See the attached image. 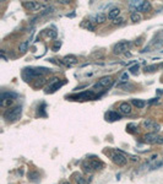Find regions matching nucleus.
I'll list each match as a JSON object with an SVG mask.
<instances>
[{"label": "nucleus", "mask_w": 163, "mask_h": 184, "mask_svg": "<svg viewBox=\"0 0 163 184\" xmlns=\"http://www.w3.org/2000/svg\"><path fill=\"white\" fill-rule=\"evenodd\" d=\"M119 15H120L119 7H113V9H110L109 12H108V19L109 20H115V19H118Z\"/></svg>", "instance_id": "obj_15"}, {"label": "nucleus", "mask_w": 163, "mask_h": 184, "mask_svg": "<svg viewBox=\"0 0 163 184\" xmlns=\"http://www.w3.org/2000/svg\"><path fill=\"white\" fill-rule=\"evenodd\" d=\"M14 98H15V95L14 93H1V97H0V106L1 107H9L14 102Z\"/></svg>", "instance_id": "obj_7"}, {"label": "nucleus", "mask_w": 163, "mask_h": 184, "mask_svg": "<svg viewBox=\"0 0 163 184\" xmlns=\"http://www.w3.org/2000/svg\"><path fill=\"white\" fill-rule=\"evenodd\" d=\"M138 68H140V66H138V64H136V65L131 66V68H130L129 70H130V72H131V74H136V72L138 71Z\"/></svg>", "instance_id": "obj_24"}, {"label": "nucleus", "mask_w": 163, "mask_h": 184, "mask_svg": "<svg viewBox=\"0 0 163 184\" xmlns=\"http://www.w3.org/2000/svg\"><path fill=\"white\" fill-rule=\"evenodd\" d=\"M63 184H71V183H69V182H64Z\"/></svg>", "instance_id": "obj_28"}, {"label": "nucleus", "mask_w": 163, "mask_h": 184, "mask_svg": "<svg viewBox=\"0 0 163 184\" xmlns=\"http://www.w3.org/2000/svg\"><path fill=\"white\" fill-rule=\"evenodd\" d=\"M63 63L69 65V66H71V65H74V64L77 63V58L75 55H66V57H64Z\"/></svg>", "instance_id": "obj_14"}, {"label": "nucleus", "mask_w": 163, "mask_h": 184, "mask_svg": "<svg viewBox=\"0 0 163 184\" xmlns=\"http://www.w3.org/2000/svg\"><path fill=\"white\" fill-rule=\"evenodd\" d=\"M129 80V74L128 72H124L123 75H121V78H120V82L123 83V82H128Z\"/></svg>", "instance_id": "obj_23"}, {"label": "nucleus", "mask_w": 163, "mask_h": 184, "mask_svg": "<svg viewBox=\"0 0 163 184\" xmlns=\"http://www.w3.org/2000/svg\"><path fill=\"white\" fill-rule=\"evenodd\" d=\"M156 144H158V145H162V144H163V135H161V136H158V138H157Z\"/></svg>", "instance_id": "obj_27"}, {"label": "nucleus", "mask_w": 163, "mask_h": 184, "mask_svg": "<svg viewBox=\"0 0 163 184\" xmlns=\"http://www.w3.org/2000/svg\"><path fill=\"white\" fill-rule=\"evenodd\" d=\"M97 97V95L94 93L93 91H86V92H82L80 95H75V96H70V98H75L76 101H89V99H94Z\"/></svg>", "instance_id": "obj_6"}, {"label": "nucleus", "mask_w": 163, "mask_h": 184, "mask_svg": "<svg viewBox=\"0 0 163 184\" xmlns=\"http://www.w3.org/2000/svg\"><path fill=\"white\" fill-rule=\"evenodd\" d=\"M123 22H124V19L123 17H118V19H115V20L113 21L114 25H120V23H123Z\"/></svg>", "instance_id": "obj_26"}, {"label": "nucleus", "mask_w": 163, "mask_h": 184, "mask_svg": "<svg viewBox=\"0 0 163 184\" xmlns=\"http://www.w3.org/2000/svg\"><path fill=\"white\" fill-rule=\"evenodd\" d=\"M64 85V82H59L58 81V79L55 80V83H50L49 86H48V92H54L55 90H58L60 86H63Z\"/></svg>", "instance_id": "obj_16"}, {"label": "nucleus", "mask_w": 163, "mask_h": 184, "mask_svg": "<svg viewBox=\"0 0 163 184\" xmlns=\"http://www.w3.org/2000/svg\"><path fill=\"white\" fill-rule=\"evenodd\" d=\"M129 6L131 7V9L135 10V12H138V11H142V12H146L151 9V4L149 1H145V0H133V1H130Z\"/></svg>", "instance_id": "obj_3"}, {"label": "nucleus", "mask_w": 163, "mask_h": 184, "mask_svg": "<svg viewBox=\"0 0 163 184\" xmlns=\"http://www.w3.org/2000/svg\"><path fill=\"white\" fill-rule=\"evenodd\" d=\"M28 44H30V41L22 42V43L20 44V47H19V51H20L21 53H25V52L27 51V48H28Z\"/></svg>", "instance_id": "obj_21"}, {"label": "nucleus", "mask_w": 163, "mask_h": 184, "mask_svg": "<svg viewBox=\"0 0 163 184\" xmlns=\"http://www.w3.org/2000/svg\"><path fill=\"white\" fill-rule=\"evenodd\" d=\"M25 72H28L32 76H38V75H43V74L48 72V70L44 68H37V69H26Z\"/></svg>", "instance_id": "obj_13"}, {"label": "nucleus", "mask_w": 163, "mask_h": 184, "mask_svg": "<svg viewBox=\"0 0 163 184\" xmlns=\"http://www.w3.org/2000/svg\"><path fill=\"white\" fill-rule=\"evenodd\" d=\"M113 82H114V80H113L112 76H103L94 85V90H97V88H108V87H110L113 85Z\"/></svg>", "instance_id": "obj_5"}, {"label": "nucleus", "mask_w": 163, "mask_h": 184, "mask_svg": "<svg viewBox=\"0 0 163 184\" xmlns=\"http://www.w3.org/2000/svg\"><path fill=\"white\" fill-rule=\"evenodd\" d=\"M82 167L86 172H92V171L101 170L103 167V163L101 161H97V160H89V161H85L82 163Z\"/></svg>", "instance_id": "obj_4"}, {"label": "nucleus", "mask_w": 163, "mask_h": 184, "mask_svg": "<svg viewBox=\"0 0 163 184\" xmlns=\"http://www.w3.org/2000/svg\"><path fill=\"white\" fill-rule=\"evenodd\" d=\"M157 138H158V135L156 133H149L144 136V140H145V143H147V144H156Z\"/></svg>", "instance_id": "obj_12"}, {"label": "nucleus", "mask_w": 163, "mask_h": 184, "mask_svg": "<svg viewBox=\"0 0 163 184\" xmlns=\"http://www.w3.org/2000/svg\"><path fill=\"white\" fill-rule=\"evenodd\" d=\"M28 177H30L31 179H36V178L39 177V174H38L37 172H31V173H28Z\"/></svg>", "instance_id": "obj_25"}, {"label": "nucleus", "mask_w": 163, "mask_h": 184, "mask_svg": "<svg viewBox=\"0 0 163 184\" xmlns=\"http://www.w3.org/2000/svg\"><path fill=\"white\" fill-rule=\"evenodd\" d=\"M130 19H131L133 22H138V21H141V15L138 14V12H133L131 15H130Z\"/></svg>", "instance_id": "obj_22"}, {"label": "nucleus", "mask_w": 163, "mask_h": 184, "mask_svg": "<svg viewBox=\"0 0 163 184\" xmlns=\"http://www.w3.org/2000/svg\"><path fill=\"white\" fill-rule=\"evenodd\" d=\"M109 156L112 158V161L118 164V166H125L126 162H128V158L126 156L121 152V151H118V150H110L109 151Z\"/></svg>", "instance_id": "obj_2"}, {"label": "nucleus", "mask_w": 163, "mask_h": 184, "mask_svg": "<svg viewBox=\"0 0 163 184\" xmlns=\"http://www.w3.org/2000/svg\"><path fill=\"white\" fill-rule=\"evenodd\" d=\"M131 104L128 103V102H123V103H120L119 106V113L120 114H124V115H128L131 113Z\"/></svg>", "instance_id": "obj_11"}, {"label": "nucleus", "mask_w": 163, "mask_h": 184, "mask_svg": "<svg viewBox=\"0 0 163 184\" xmlns=\"http://www.w3.org/2000/svg\"><path fill=\"white\" fill-rule=\"evenodd\" d=\"M142 127H144L145 129H152L153 133L159 131V129H161V125L157 124V123H154L152 119H145V120L142 122Z\"/></svg>", "instance_id": "obj_10"}, {"label": "nucleus", "mask_w": 163, "mask_h": 184, "mask_svg": "<svg viewBox=\"0 0 163 184\" xmlns=\"http://www.w3.org/2000/svg\"><path fill=\"white\" fill-rule=\"evenodd\" d=\"M121 118V115L119 114V113H115V112H108L107 113V119H109V120H119Z\"/></svg>", "instance_id": "obj_18"}, {"label": "nucleus", "mask_w": 163, "mask_h": 184, "mask_svg": "<svg viewBox=\"0 0 163 184\" xmlns=\"http://www.w3.org/2000/svg\"><path fill=\"white\" fill-rule=\"evenodd\" d=\"M131 104L135 106L136 108H144L146 106V102L144 101V99H137V98H134L131 99Z\"/></svg>", "instance_id": "obj_17"}, {"label": "nucleus", "mask_w": 163, "mask_h": 184, "mask_svg": "<svg viewBox=\"0 0 163 184\" xmlns=\"http://www.w3.org/2000/svg\"><path fill=\"white\" fill-rule=\"evenodd\" d=\"M23 6H25L26 9L30 10V11H37V10L43 9L44 4L38 3V1H25V3H23Z\"/></svg>", "instance_id": "obj_9"}, {"label": "nucleus", "mask_w": 163, "mask_h": 184, "mask_svg": "<svg viewBox=\"0 0 163 184\" xmlns=\"http://www.w3.org/2000/svg\"><path fill=\"white\" fill-rule=\"evenodd\" d=\"M129 47H130V42H128V41L119 42V43H117L113 47V52H114V54H121L125 51H128Z\"/></svg>", "instance_id": "obj_8"}, {"label": "nucleus", "mask_w": 163, "mask_h": 184, "mask_svg": "<svg viewBox=\"0 0 163 184\" xmlns=\"http://www.w3.org/2000/svg\"><path fill=\"white\" fill-rule=\"evenodd\" d=\"M21 113H22V108L20 106H15V107H11V108H7V109L5 111V113H4V119L7 123H14V122L20 119Z\"/></svg>", "instance_id": "obj_1"}, {"label": "nucleus", "mask_w": 163, "mask_h": 184, "mask_svg": "<svg viewBox=\"0 0 163 184\" xmlns=\"http://www.w3.org/2000/svg\"><path fill=\"white\" fill-rule=\"evenodd\" d=\"M75 182H76V184H87L86 178L84 177V175H81V174H76L75 175Z\"/></svg>", "instance_id": "obj_20"}, {"label": "nucleus", "mask_w": 163, "mask_h": 184, "mask_svg": "<svg viewBox=\"0 0 163 184\" xmlns=\"http://www.w3.org/2000/svg\"><path fill=\"white\" fill-rule=\"evenodd\" d=\"M105 20H107V16H105L104 14H97L94 16V22L96 23H103V22H105Z\"/></svg>", "instance_id": "obj_19"}]
</instances>
